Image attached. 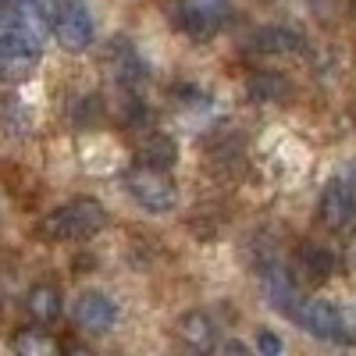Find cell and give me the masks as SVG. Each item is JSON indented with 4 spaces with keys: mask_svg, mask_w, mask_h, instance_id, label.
Listing matches in <instances>:
<instances>
[{
    "mask_svg": "<svg viewBox=\"0 0 356 356\" xmlns=\"http://www.w3.org/2000/svg\"><path fill=\"white\" fill-rule=\"evenodd\" d=\"M125 189H129V196L143 207V211H154V214H168V211H175V203H178L175 182L164 171H154V168L129 171L125 175Z\"/></svg>",
    "mask_w": 356,
    "mask_h": 356,
    "instance_id": "3",
    "label": "cell"
},
{
    "mask_svg": "<svg viewBox=\"0 0 356 356\" xmlns=\"http://www.w3.org/2000/svg\"><path fill=\"white\" fill-rule=\"evenodd\" d=\"M4 122H8V129L18 136V132H29V129H33V114H29L18 100H11V104L4 107Z\"/></svg>",
    "mask_w": 356,
    "mask_h": 356,
    "instance_id": "19",
    "label": "cell"
},
{
    "mask_svg": "<svg viewBox=\"0 0 356 356\" xmlns=\"http://www.w3.org/2000/svg\"><path fill=\"white\" fill-rule=\"evenodd\" d=\"M25 310H29V317L40 321V324L57 321V317H61V310H65L61 289L47 285V282H43V285H33V289H29V296H25Z\"/></svg>",
    "mask_w": 356,
    "mask_h": 356,
    "instance_id": "13",
    "label": "cell"
},
{
    "mask_svg": "<svg viewBox=\"0 0 356 356\" xmlns=\"http://www.w3.org/2000/svg\"><path fill=\"white\" fill-rule=\"evenodd\" d=\"M349 11H353V15H356V0H349Z\"/></svg>",
    "mask_w": 356,
    "mask_h": 356,
    "instance_id": "25",
    "label": "cell"
},
{
    "mask_svg": "<svg viewBox=\"0 0 356 356\" xmlns=\"http://www.w3.org/2000/svg\"><path fill=\"white\" fill-rule=\"evenodd\" d=\"M310 8H314V11H321V18L328 22V18H332V11H335V0H310Z\"/></svg>",
    "mask_w": 356,
    "mask_h": 356,
    "instance_id": "23",
    "label": "cell"
},
{
    "mask_svg": "<svg viewBox=\"0 0 356 356\" xmlns=\"http://www.w3.org/2000/svg\"><path fill=\"white\" fill-rule=\"evenodd\" d=\"M260 289H264V300L271 303L278 314H289L296 307V300H300V285H296V278L275 260L260 267Z\"/></svg>",
    "mask_w": 356,
    "mask_h": 356,
    "instance_id": "10",
    "label": "cell"
},
{
    "mask_svg": "<svg viewBox=\"0 0 356 356\" xmlns=\"http://www.w3.org/2000/svg\"><path fill=\"white\" fill-rule=\"evenodd\" d=\"M97 114H100L97 97H86V104H79V111H75V122H79V125H93Z\"/></svg>",
    "mask_w": 356,
    "mask_h": 356,
    "instance_id": "20",
    "label": "cell"
},
{
    "mask_svg": "<svg viewBox=\"0 0 356 356\" xmlns=\"http://www.w3.org/2000/svg\"><path fill=\"white\" fill-rule=\"evenodd\" d=\"M296 271H300L310 285H321L335 275V257L324 246H303L300 257H296Z\"/></svg>",
    "mask_w": 356,
    "mask_h": 356,
    "instance_id": "15",
    "label": "cell"
},
{
    "mask_svg": "<svg viewBox=\"0 0 356 356\" xmlns=\"http://www.w3.org/2000/svg\"><path fill=\"white\" fill-rule=\"evenodd\" d=\"M114 317H118V310H114V303L107 300L104 292H82L79 296V303H75L79 328H86V332H107L114 324Z\"/></svg>",
    "mask_w": 356,
    "mask_h": 356,
    "instance_id": "12",
    "label": "cell"
},
{
    "mask_svg": "<svg viewBox=\"0 0 356 356\" xmlns=\"http://www.w3.org/2000/svg\"><path fill=\"white\" fill-rule=\"evenodd\" d=\"M250 47L257 54H271V57H285V54H303L307 50V40L303 33L296 29H285V25H267V29H257Z\"/></svg>",
    "mask_w": 356,
    "mask_h": 356,
    "instance_id": "11",
    "label": "cell"
},
{
    "mask_svg": "<svg viewBox=\"0 0 356 356\" xmlns=\"http://www.w3.org/2000/svg\"><path fill=\"white\" fill-rule=\"evenodd\" d=\"M15 353H22V356H47V353H54V342L43 335V332H36V328H25L22 335H15Z\"/></svg>",
    "mask_w": 356,
    "mask_h": 356,
    "instance_id": "18",
    "label": "cell"
},
{
    "mask_svg": "<svg viewBox=\"0 0 356 356\" xmlns=\"http://www.w3.org/2000/svg\"><path fill=\"white\" fill-rule=\"evenodd\" d=\"M50 33L57 36L68 54H82L89 43H93V11H89L86 0H61V4L54 8V25Z\"/></svg>",
    "mask_w": 356,
    "mask_h": 356,
    "instance_id": "2",
    "label": "cell"
},
{
    "mask_svg": "<svg viewBox=\"0 0 356 356\" xmlns=\"http://www.w3.org/2000/svg\"><path fill=\"white\" fill-rule=\"evenodd\" d=\"M289 317L314 339H339V310L324 300H296V307L289 310Z\"/></svg>",
    "mask_w": 356,
    "mask_h": 356,
    "instance_id": "7",
    "label": "cell"
},
{
    "mask_svg": "<svg viewBox=\"0 0 356 356\" xmlns=\"http://www.w3.org/2000/svg\"><path fill=\"white\" fill-rule=\"evenodd\" d=\"M225 353H246L243 342H225Z\"/></svg>",
    "mask_w": 356,
    "mask_h": 356,
    "instance_id": "24",
    "label": "cell"
},
{
    "mask_svg": "<svg viewBox=\"0 0 356 356\" xmlns=\"http://www.w3.org/2000/svg\"><path fill=\"white\" fill-rule=\"evenodd\" d=\"M178 335H182V342L193 346V349H211V346L218 342L214 321L207 317V314H200V310L182 314V321H178Z\"/></svg>",
    "mask_w": 356,
    "mask_h": 356,
    "instance_id": "16",
    "label": "cell"
},
{
    "mask_svg": "<svg viewBox=\"0 0 356 356\" xmlns=\"http://www.w3.org/2000/svg\"><path fill=\"white\" fill-rule=\"evenodd\" d=\"M228 15V0H182L178 22L193 40H211Z\"/></svg>",
    "mask_w": 356,
    "mask_h": 356,
    "instance_id": "6",
    "label": "cell"
},
{
    "mask_svg": "<svg viewBox=\"0 0 356 356\" xmlns=\"http://www.w3.org/2000/svg\"><path fill=\"white\" fill-rule=\"evenodd\" d=\"M136 157H139V168L168 171V168H175V161H178V143H175L171 136H146V139L139 143Z\"/></svg>",
    "mask_w": 356,
    "mask_h": 356,
    "instance_id": "14",
    "label": "cell"
},
{
    "mask_svg": "<svg viewBox=\"0 0 356 356\" xmlns=\"http://www.w3.org/2000/svg\"><path fill=\"white\" fill-rule=\"evenodd\" d=\"M54 0H15V33L25 36L29 43L43 47V40L50 36L54 25Z\"/></svg>",
    "mask_w": 356,
    "mask_h": 356,
    "instance_id": "8",
    "label": "cell"
},
{
    "mask_svg": "<svg viewBox=\"0 0 356 356\" xmlns=\"http://www.w3.org/2000/svg\"><path fill=\"white\" fill-rule=\"evenodd\" d=\"M321 221L332 232H353L356 228V189L349 178H335L321 193Z\"/></svg>",
    "mask_w": 356,
    "mask_h": 356,
    "instance_id": "5",
    "label": "cell"
},
{
    "mask_svg": "<svg viewBox=\"0 0 356 356\" xmlns=\"http://www.w3.org/2000/svg\"><path fill=\"white\" fill-rule=\"evenodd\" d=\"M285 93H289V82L278 72H257L246 82V97L253 104H278V100H285Z\"/></svg>",
    "mask_w": 356,
    "mask_h": 356,
    "instance_id": "17",
    "label": "cell"
},
{
    "mask_svg": "<svg viewBox=\"0 0 356 356\" xmlns=\"http://www.w3.org/2000/svg\"><path fill=\"white\" fill-rule=\"evenodd\" d=\"M15 25V0H0V33H11Z\"/></svg>",
    "mask_w": 356,
    "mask_h": 356,
    "instance_id": "22",
    "label": "cell"
},
{
    "mask_svg": "<svg viewBox=\"0 0 356 356\" xmlns=\"http://www.w3.org/2000/svg\"><path fill=\"white\" fill-rule=\"evenodd\" d=\"M104 225H107V211L89 196L57 207V211L47 218V232L54 235V239H93Z\"/></svg>",
    "mask_w": 356,
    "mask_h": 356,
    "instance_id": "1",
    "label": "cell"
},
{
    "mask_svg": "<svg viewBox=\"0 0 356 356\" xmlns=\"http://www.w3.org/2000/svg\"><path fill=\"white\" fill-rule=\"evenodd\" d=\"M104 65H107L111 79H114L118 86H125V89H136V86L146 79V65H143V57H139V54H136V47H132V43H125V40H114V43L107 47Z\"/></svg>",
    "mask_w": 356,
    "mask_h": 356,
    "instance_id": "9",
    "label": "cell"
},
{
    "mask_svg": "<svg viewBox=\"0 0 356 356\" xmlns=\"http://www.w3.org/2000/svg\"><path fill=\"white\" fill-rule=\"evenodd\" d=\"M40 50L43 47L29 43L25 36L15 33V29H11V33H0V79H4V82L33 79V72L40 65Z\"/></svg>",
    "mask_w": 356,
    "mask_h": 356,
    "instance_id": "4",
    "label": "cell"
},
{
    "mask_svg": "<svg viewBox=\"0 0 356 356\" xmlns=\"http://www.w3.org/2000/svg\"><path fill=\"white\" fill-rule=\"evenodd\" d=\"M257 349L267 353V356H278V353H282V342H278V335H271V332H260V335H257Z\"/></svg>",
    "mask_w": 356,
    "mask_h": 356,
    "instance_id": "21",
    "label": "cell"
}]
</instances>
